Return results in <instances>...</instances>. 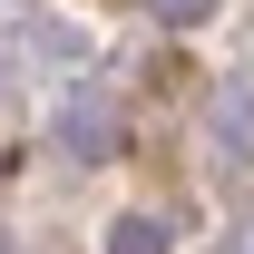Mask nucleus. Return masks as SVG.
Returning a JSON list of instances; mask_svg holds the SVG:
<instances>
[{"label":"nucleus","instance_id":"obj_1","mask_svg":"<svg viewBox=\"0 0 254 254\" xmlns=\"http://www.w3.org/2000/svg\"><path fill=\"white\" fill-rule=\"evenodd\" d=\"M157 245H166L157 225H118V235H108V254H157Z\"/></svg>","mask_w":254,"mask_h":254},{"label":"nucleus","instance_id":"obj_2","mask_svg":"<svg viewBox=\"0 0 254 254\" xmlns=\"http://www.w3.org/2000/svg\"><path fill=\"white\" fill-rule=\"evenodd\" d=\"M157 10H166V20H195V10H205V0H157Z\"/></svg>","mask_w":254,"mask_h":254}]
</instances>
